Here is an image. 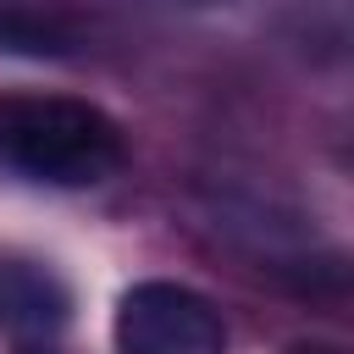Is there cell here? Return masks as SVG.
I'll return each instance as SVG.
<instances>
[{
  "instance_id": "cell-2",
  "label": "cell",
  "mask_w": 354,
  "mask_h": 354,
  "mask_svg": "<svg viewBox=\"0 0 354 354\" xmlns=\"http://www.w3.org/2000/svg\"><path fill=\"white\" fill-rule=\"evenodd\" d=\"M116 354H227L216 304L183 282H133L116 299Z\"/></svg>"
},
{
  "instance_id": "cell-4",
  "label": "cell",
  "mask_w": 354,
  "mask_h": 354,
  "mask_svg": "<svg viewBox=\"0 0 354 354\" xmlns=\"http://www.w3.org/2000/svg\"><path fill=\"white\" fill-rule=\"evenodd\" d=\"M0 50L6 55H72L77 33L66 17L55 11H33V6H0Z\"/></svg>"
},
{
  "instance_id": "cell-1",
  "label": "cell",
  "mask_w": 354,
  "mask_h": 354,
  "mask_svg": "<svg viewBox=\"0 0 354 354\" xmlns=\"http://www.w3.org/2000/svg\"><path fill=\"white\" fill-rule=\"evenodd\" d=\"M0 166L44 188H94L122 166V127L72 94H6Z\"/></svg>"
},
{
  "instance_id": "cell-5",
  "label": "cell",
  "mask_w": 354,
  "mask_h": 354,
  "mask_svg": "<svg viewBox=\"0 0 354 354\" xmlns=\"http://www.w3.org/2000/svg\"><path fill=\"white\" fill-rule=\"evenodd\" d=\"M22 354H44V348H22Z\"/></svg>"
},
{
  "instance_id": "cell-3",
  "label": "cell",
  "mask_w": 354,
  "mask_h": 354,
  "mask_svg": "<svg viewBox=\"0 0 354 354\" xmlns=\"http://www.w3.org/2000/svg\"><path fill=\"white\" fill-rule=\"evenodd\" d=\"M0 321L6 326H28V332H44V326H61L66 321V288L39 271V266H0Z\"/></svg>"
}]
</instances>
